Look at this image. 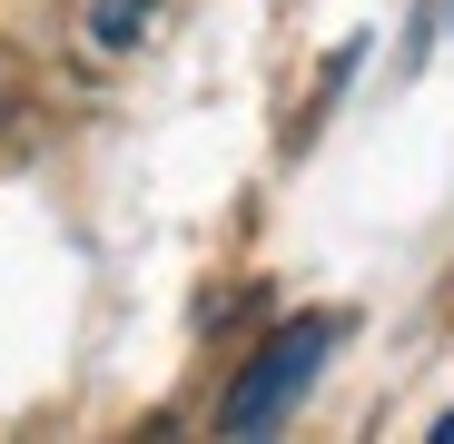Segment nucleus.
I'll list each match as a JSON object with an SVG mask.
<instances>
[{
  "mask_svg": "<svg viewBox=\"0 0 454 444\" xmlns=\"http://www.w3.org/2000/svg\"><path fill=\"white\" fill-rule=\"evenodd\" d=\"M336 346H346V316H336V307L286 316V326L238 365V386H227V405H217V434H267V425H286V405L326 376V355H336Z\"/></svg>",
  "mask_w": 454,
  "mask_h": 444,
  "instance_id": "nucleus-1",
  "label": "nucleus"
},
{
  "mask_svg": "<svg viewBox=\"0 0 454 444\" xmlns=\"http://www.w3.org/2000/svg\"><path fill=\"white\" fill-rule=\"evenodd\" d=\"M138 20H148V0H99V11H90L99 50H129V40H138Z\"/></svg>",
  "mask_w": 454,
  "mask_h": 444,
  "instance_id": "nucleus-2",
  "label": "nucleus"
}]
</instances>
